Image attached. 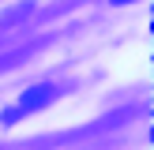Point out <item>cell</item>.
<instances>
[{"mask_svg":"<svg viewBox=\"0 0 154 150\" xmlns=\"http://www.w3.org/2000/svg\"><path fill=\"white\" fill-rule=\"evenodd\" d=\"M53 98H57V90H53V86H45V82H38V86H26V90H23V98H19V109H8V112H4V124H15V120H23L26 112H34V109H42V105H49Z\"/></svg>","mask_w":154,"mask_h":150,"instance_id":"6da1fadb","label":"cell"},{"mask_svg":"<svg viewBox=\"0 0 154 150\" xmlns=\"http://www.w3.org/2000/svg\"><path fill=\"white\" fill-rule=\"evenodd\" d=\"M109 4H132V0H109Z\"/></svg>","mask_w":154,"mask_h":150,"instance_id":"3957f363","label":"cell"},{"mask_svg":"<svg viewBox=\"0 0 154 150\" xmlns=\"http://www.w3.org/2000/svg\"><path fill=\"white\" fill-rule=\"evenodd\" d=\"M8 64H15V60H0V68H8Z\"/></svg>","mask_w":154,"mask_h":150,"instance_id":"277c9868","label":"cell"},{"mask_svg":"<svg viewBox=\"0 0 154 150\" xmlns=\"http://www.w3.org/2000/svg\"><path fill=\"white\" fill-rule=\"evenodd\" d=\"M30 11H34V4H23V8H15V11H8V22H23V19H30Z\"/></svg>","mask_w":154,"mask_h":150,"instance_id":"7a4b0ae2","label":"cell"}]
</instances>
